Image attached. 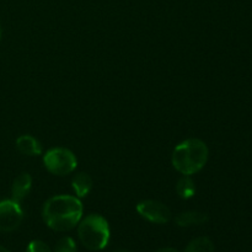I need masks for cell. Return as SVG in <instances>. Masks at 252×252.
Instances as JSON below:
<instances>
[{
	"mask_svg": "<svg viewBox=\"0 0 252 252\" xmlns=\"http://www.w3.org/2000/svg\"><path fill=\"white\" fill-rule=\"evenodd\" d=\"M32 187V177L30 176V174H24L19 175L16 179L14 180L11 186V194L12 199L16 202H21L22 199L26 198L29 196L30 191H31Z\"/></svg>",
	"mask_w": 252,
	"mask_h": 252,
	"instance_id": "cell-7",
	"label": "cell"
},
{
	"mask_svg": "<svg viewBox=\"0 0 252 252\" xmlns=\"http://www.w3.org/2000/svg\"><path fill=\"white\" fill-rule=\"evenodd\" d=\"M16 149L27 157H37L42 154V145L39 140L30 134H24L17 138Z\"/></svg>",
	"mask_w": 252,
	"mask_h": 252,
	"instance_id": "cell-8",
	"label": "cell"
},
{
	"mask_svg": "<svg viewBox=\"0 0 252 252\" xmlns=\"http://www.w3.org/2000/svg\"><path fill=\"white\" fill-rule=\"evenodd\" d=\"M42 217L52 230L69 231L83 218V203L80 198L70 194L51 197L44 203Z\"/></svg>",
	"mask_w": 252,
	"mask_h": 252,
	"instance_id": "cell-1",
	"label": "cell"
},
{
	"mask_svg": "<svg viewBox=\"0 0 252 252\" xmlns=\"http://www.w3.org/2000/svg\"><path fill=\"white\" fill-rule=\"evenodd\" d=\"M185 252H214V244L211 239L206 236H199L193 239L191 243L187 245Z\"/></svg>",
	"mask_w": 252,
	"mask_h": 252,
	"instance_id": "cell-12",
	"label": "cell"
},
{
	"mask_svg": "<svg viewBox=\"0 0 252 252\" xmlns=\"http://www.w3.org/2000/svg\"><path fill=\"white\" fill-rule=\"evenodd\" d=\"M54 252H76V244L69 236L59 239L58 243L56 244Z\"/></svg>",
	"mask_w": 252,
	"mask_h": 252,
	"instance_id": "cell-13",
	"label": "cell"
},
{
	"mask_svg": "<svg viewBox=\"0 0 252 252\" xmlns=\"http://www.w3.org/2000/svg\"><path fill=\"white\" fill-rule=\"evenodd\" d=\"M176 192L180 198L182 199H189L194 196V193H196V185H194V181L191 179V176L184 175L177 181Z\"/></svg>",
	"mask_w": 252,
	"mask_h": 252,
	"instance_id": "cell-11",
	"label": "cell"
},
{
	"mask_svg": "<svg viewBox=\"0 0 252 252\" xmlns=\"http://www.w3.org/2000/svg\"><path fill=\"white\" fill-rule=\"evenodd\" d=\"M137 212L150 223L166 224L171 220V211L166 204L154 199H145L138 203Z\"/></svg>",
	"mask_w": 252,
	"mask_h": 252,
	"instance_id": "cell-6",
	"label": "cell"
},
{
	"mask_svg": "<svg viewBox=\"0 0 252 252\" xmlns=\"http://www.w3.org/2000/svg\"><path fill=\"white\" fill-rule=\"evenodd\" d=\"M43 164L47 171L56 176H66L75 171L78 160L74 153L66 148H52L43 155Z\"/></svg>",
	"mask_w": 252,
	"mask_h": 252,
	"instance_id": "cell-4",
	"label": "cell"
},
{
	"mask_svg": "<svg viewBox=\"0 0 252 252\" xmlns=\"http://www.w3.org/2000/svg\"><path fill=\"white\" fill-rule=\"evenodd\" d=\"M71 187L78 198H83L90 193L93 189V179L86 172H79L71 180Z\"/></svg>",
	"mask_w": 252,
	"mask_h": 252,
	"instance_id": "cell-10",
	"label": "cell"
},
{
	"mask_svg": "<svg viewBox=\"0 0 252 252\" xmlns=\"http://www.w3.org/2000/svg\"><path fill=\"white\" fill-rule=\"evenodd\" d=\"M78 235L81 244L91 251L102 250L110 241V225L100 214H89L78 224Z\"/></svg>",
	"mask_w": 252,
	"mask_h": 252,
	"instance_id": "cell-3",
	"label": "cell"
},
{
	"mask_svg": "<svg viewBox=\"0 0 252 252\" xmlns=\"http://www.w3.org/2000/svg\"><path fill=\"white\" fill-rule=\"evenodd\" d=\"M157 252H179V251L175 250V249H172V248H164V249H160V250Z\"/></svg>",
	"mask_w": 252,
	"mask_h": 252,
	"instance_id": "cell-15",
	"label": "cell"
},
{
	"mask_svg": "<svg viewBox=\"0 0 252 252\" xmlns=\"http://www.w3.org/2000/svg\"><path fill=\"white\" fill-rule=\"evenodd\" d=\"M27 252H52V250L43 241L33 240L27 246Z\"/></svg>",
	"mask_w": 252,
	"mask_h": 252,
	"instance_id": "cell-14",
	"label": "cell"
},
{
	"mask_svg": "<svg viewBox=\"0 0 252 252\" xmlns=\"http://www.w3.org/2000/svg\"><path fill=\"white\" fill-rule=\"evenodd\" d=\"M209 150L206 143L197 138H189L180 143L172 152V166L182 175L197 174L206 166Z\"/></svg>",
	"mask_w": 252,
	"mask_h": 252,
	"instance_id": "cell-2",
	"label": "cell"
},
{
	"mask_svg": "<svg viewBox=\"0 0 252 252\" xmlns=\"http://www.w3.org/2000/svg\"><path fill=\"white\" fill-rule=\"evenodd\" d=\"M0 252H10L7 249H5L4 246H0Z\"/></svg>",
	"mask_w": 252,
	"mask_h": 252,
	"instance_id": "cell-16",
	"label": "cell"
},
{
	"mask_svg": "<svg viewBox=\"0 0 252 252\" xmlns=\"http://www.w3.org/2000/svg\"><path fill=\"white\" fill-rule=\"evenodd\" d=\"M24 211L20 202L14 199H4L0 201V231L1 233H11L16 230L22 223Z\"/></svg>",
	"mask_w": 252,
	"mask_h": 252,
	"instance_id": "cell-5",
	"label": "cell"
},
{
	"mask_svg": "<svg viewBox=\"0 0 252 252\" xmlns=\"http://www.w3.org/2000/svg\"><path fill=\"white\" fill-rule=\"evenodd\" d=\"M208 220V216L206 213L196 211H189V212H182V213L177 214L175 218V223L182 228H189V226L194 225H201Z\"/></svg>",
	"mask_w": 252,
	"mask_h": 252,
	"instance_id": "cell-9",
	"label": "cell"
},
{
	"mask_svg": "<svg viewBox=\"0 0 252 252\" xmlns=\"http://www.w3.org/2000/svg\"><path fill=\"white\" fill-rule=\"evenodd\" d=\"M0 37H1V25H0Z\"/></svg>",
	"mask_w": 252,
	"mask_h": 252,
	"instance_id": "cell-18",
	"label": "cell"
},
{
	"mask_svg": "<svg viewBox=\"0 0 252 252\" xmlns=\"http://www.w3.org/2000/svg\"><path fill=\"white\" fill-rule=\"evenodd\" d=\"M113 252H130V251H128V250H116Z\"/></svg>",
	"mask_w": 252,
	"mask_h": 252,
	"instance_id": "cell-17",
	"label": "cell"
}]
</instances>
